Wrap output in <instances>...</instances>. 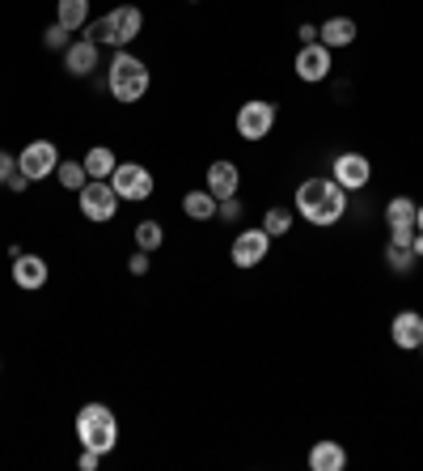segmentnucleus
I'll return each instance as SVG.
<instances>
[{"label":"nucleus","mask_w":423,"mask_h":471,"mask_svg":"<svg viewBox=\"0 0 423 471\" xmlns=\"http://www.w3.org/2000/svg\"><path fill=\"white\" fill-rule=\"evenodd\" d=\"M9 276H13V285H17V289H25V293H35V289L47 285L51 268H47V260H43V255H25V251H22V255L13 260Z\"/></svg>","instance_id":"f8f14e48"},{"label":"nucleus","mask_w":423,"mask_h":471,"mask_svg":"<svg viewBox=\"0 0 423 471\" xmlns=\"http://www.w3.org/2000/svg\"><path fill=\"white\" fill-rule=\"evenodd\" d=\"M110 94H115V102H140L148 94V86H153V73H148V64L140 60V56H132V51L123 47L115 60H110Z\"/></svg>","instance_id":"20e7f679"},{"label":"nucleus","mask_w":423,"mask_h":471,"mask_svg":"<svg viewBox=\"0 0 423 471\" xmlns=\"http://www.w3.org/2000/svg\"><path fill=\"white\" fill-rule=\"evenodd\" d=\"M263 230L271 238H284L292 230V209H267L263 212Z\"/></svg>","instance_id":"393cba45"},{"label":"nucleus","mask_w":423,"mask_h":471,"mask_svg":"<svg viewBox=\"0 0 423 471\" xmlns=\"http://www.w3.org/2000/svg\"><path fill=\"white\" fill-rule=\"evenodd\" d=\"M233 128H237V137L242 140H267L271 137V128H276V102H263V98H250L242 102V111H237V119H233Z\"/></svg>","instance_id":"0eeeda50"},{"label":"nucleus","mask_w":423,"mask_h":471,"mask_svg":"<svg viewBox=\"0 0 423 471\" xmlns=\"http://www.w3.org/2000/svg\"><path fill=\"white\" fill-rule=\"evenodd\" d=\"M297 35H301V43H317V26H309V22H305L301 30H297Z\"/></svg>","instance_id":"2f4dec72"},{"label":"nucleus","mask_w":423,"mask_h":471,"mask_svg":"<svg viewBox=\"0 0 423 471\" xmlns=\"http://www.w3.org/2000/svg\"><path fill=\"white\" fill-rule=\"evenodd\" d=\"M267 251H271V234H267L263 225H254V230H242V234L233 238L229 260H233V268L250 272V268H258V263L267 260Z\"/></svg>","instance_id":"1a4fd4ad"},{"label":"nucleus","mask_w":423,"mask_h":471,"mask_svg":"<svg viewBox=\"0 0 423 471\" xmlns=\"http://www.w3.org/2000/svg\"><path fill=\"white\" fill-rule=\"evenodd\" d=\"M13 174H17V158L9 149H0V187H9Z\"/></svg>","instance_id":"cd10ccee"},{"label":"nucleus","mask_w":423,"mask_h":471,"mask_svg":"<svg viewBox=\"0 0 423 471\" xmlns=\"http://www.w3.org/2000/svg\"><path fill=\"white\" fill-rule=\"evenodd\" d=\"M419 357H423V344H419Z\"/></svg>","instance_id":"c9c22d12"},{"label":"nucleus","mask_w":423,"mask_h":471,"mask_svg":"<svg viewBox=\"0 0 423 471\" xmlns=\"http://www.w3.org/2000/svg\"><path fill=\"white\" fill-rule=\"evenodd\" d=\"M25 187H30V179H25V174L17 170V174H13V179H9V191H25Z\"/></svg>","instance_id":"473e14b6"},{"label":"nucleus","mask_w":423,"mask_h":471,"mask_svg":"<svg viewBox=\"0 0 423 471\" xmlns=\"http://www.w3.org/2000/svg\"><path fill=\"white\" fill-rule=\"evenodd\" d=\"M330 179H335L343 191H364L368 179H373V166L364 153H338L335 166H330Z\"/></svg>","instance_id":"9d476101"},{"label":"nucleus","mask_w":423,"mask_h":471,"mask_svg":"<svg viewBox=\"0 0 423 471\" xmlns=\"http://www.w3.org/2000/svg\"><path fill=\"white\" fill-rule=\"evenodd\" d=\"M217 217H220V221H237V217H242V200H237V196L220 200V204H217Z\"/></svg>","instance_id":"bb28decb"},{"label":"nucleus","mask_w":423,"mask_h":471,"mask_svg":"<svg viewBox=\"0 0 423 471\" xmlns=\"http://www.w3.org/2000/svg\"><path fill=\"white\" fill-rule=\"evenodd\" d=\"M389 340L402 348V353H415L423 344V314L419 311H402L389 323Z\"/></svg>","instance_id":"4468645a"},{"label":"nucleus","mask_w":423,"mask_h":471,"mask_svg":"<svg viewBox=\"0 0 423 471\" xmlns=\"http://www.w3.org/2000/svg\"><path fill=\"white\" fill-rule=\"evenodd\" d=\"M415 230H419V234H423V204H419V209H415Z\"/></svg>","instance_id":"f704fd0d"},{"label":"nucleus","mask_w":423,"mask_h":471,"mask_svg":"<svg viewBox=\"0 0 423 471\" xmlns=\"http://www.w3.org/2000/svg\"><path fill=\"white\" fill-rule=\"evenodd\" d=\"M317 43H327L330 51L351 47V43H356V22H351V17H327V22L317 26Z\"/></svg>","instance_id":"dca6fc26"},{"label":"nucleus","mask_w":423,"mask_h":471,"mask_svg":"<svg viewBox=\"0 0 423 471\" xmlns=\"http://www.w3.org/2000/svg\"><path fill=\"white\" fill-rule=\"evenodd\" d=\"M55 166H60L55 140H30V145L17 153V170H22L30 183H43L47 174H55Z\"/></svg>","instance_id":"6e6552de"},{"label":"nucleus","mask_w":423,"mask_h":471,"mask_svg":"<svg viewBox=\"0 0 423 471\" xmlns=\"http://www.w3.org/2000/svg\"><path fill=\"white\" fill-rule=\"evenodd\" d=\"M386 263H389V272L394 276H407V272H415V251L386 242Z\"/></svg>","instance_id":"b1692460"},{"label":"nucleus","mask_w":423,"mask_h":471,"mask_svg":"<svg viewBox=\"0 0 423 471\" xmlns=\"http://www.w3.org/2000/svg\"><path fill=\"white\" fill-rule=\"evenodd\" d=\"M127 272H132V276H148V251H136L132 260H127Z\"/></svg>","instance_id":"7c9ffc66"},{"label":"nucleus","mask_w":423,"mask_h":471,"mask_svg":"<svg viewBox=\"0 0 423 471\" xmlns=\"http://www.w3.org/2000/svg\"><path fill=\"white\" fill-rule=\"evenodd\" d=\"M347 467V450L338 446V442H314L309 450V471H343Z\"/></svg>","instance_id":"f3484780"},{"label":"nucleus","mask_w":423,"mask_h":471,"mask_svg":"<svg viewBox=\"0 0 423 471\" xmlns=\"http://www.w3.org/2000/svg\"><path fill=\"white\" fill-rule=\"evenodd\" d=\"M97 463H102V455H97V450H89V446H81V455H76V467H81V471H97Z\"/></svg>","instance_id":"c756f323"},{"label":"nucleus","mask_w":423,"mask_h":471,"mask_svg":"<svg viewBox=\"0 0 423 471\" xmlns=\"http://www.w3.org/2000/svg\"><path fill=\"white\" fill-rule=\"evenodd\" d=\"M76 442L97 455H110L119 446V416L106 408V404H85L76 412Z\"/></svg>","instance_id":"7ed1b4c3"},{"label":"nucleus","mask_w":423,"mask_h":471,"mask_svg":"<svg viewBox=\"0 0 423 471\" xmlns=\"http://www.w3.org/2000/svg\"><path fill=\"white\" fill-rule=\"evenodd\" d=\"M97 43L94 38H73L68 47H64V68H68V77H89L97 68Z\"/></svg>","instance_id":"2eb2a0df"},{"label":"nucleus","mask_w":423,"mask_h":471,"mask_svg":"<svg viewBox=\"0 0 423 471\" xmlns=\"http://www.w3.org/2000/svg\"><path fill=\"white\" fill-rule=\"evenodd\" d=\"M76 200H81V217L94 225L115 221V212H119V191L110 187V179H89V183L76 191Z\"/></svg>","instance_id":"39448f33"},{"label":"nucleus","mask_w":423,"mask_h":471,"mask_svg":"<svg viewBox=\"0 0 423 471\" xmlns=\"http://www.w3.org/2000/svg\"><path fill=\"white\" fill-rule=\"evenodd\" d=\"M110 187H115L119 200H127V204H145L157 183H153V170H148V166H140V161H119L115 174H110Z\"/></svg>","instance_id":"423d86ee"},{"label":"nucleus","mask_w":423,"mask_h":471,"mask_svg":"<svg viewBox=\"0 0 423 471\" xmlns=\"http://www.w3.org/2000/svg\"><path fill=\"white\" fill-rule=\"evenodd\" d=\"M85 170H89V179H110L115 174V166H119V158H115V149L110 145H94V149L85 153Z\"/></svg>","instance_id":"aec40b11"},{"label":"nucleus","mask_w":423,"mask_h":471,"mask_svg":"<svg viewBox=\"0 0 423 471\" xmlns=\"http://www.w3.org/2000/svg\"><path fill=\"white\" fill-rule=\"evenodd\" d=\"M415 209H419V204H415L411 196H394L386 204V225L389 230H398V225H415Z\"/></svg>","instance_id":"412c9836"},{"label":"nucleus","mask_w":423,"mask_h":471,"mask_svg":"<svg viewBox=\"0 0 423 471\" xmlns=\"http://www.w3.org/2000/svg\"><path fill=\"white\" fill-rule=\"evenodd\" d=\"M204 187L217 200H229V196H237V187H242V170H237L229 158H217L204 170Z\"/></svg>","instance_id":"ddd939ff"},{"label":"nucleus","mask_w":423,"mask_h":471,"mask_svg":"<svg viewBox=\"0 0 423 471\" xmlns=\"http://www.w3.org/2000/svg\"><path fill=\"white\" fill-rule=\"evenodd\" d=\"M191 5H195V0H191Z\"/></svg>","instance_id":"e433bc0d"},{"label":"nucleus","mask_w":423,"mask_h":471,"mask_svg":"<svg viewBox=\"0 0 423 471\" xmlns=\"http://www.w3.org/2000/svg\"><path fill=\"white\" fill-rule=\"evenodd\" d=\"M217 204H220V200L212 196L207 187H195V191L182 196V212H186L191 221H212V217H217Z\"/></svg>","instance_id":"a211bd4d"},{"label":"nucleus","mask_w":423,"mask_h":471,"mask_svg":"<svg viewBox=\"0 0 423 471\" xmlns=\"http://www.w3.org/2000/svg\"><path fill=\"white\" fill-rule=\"evenodd\" d=\"M411 251H415V260H423V234L415 230V242H411Z\"/></svg>","instance_id":"72a5a7b5"},{"label":"nucleus","mask_w":423,"mask_h":471,"mask_svg":"<svg viewBox=\"0 0 423 471\" xmlns=\"http://www.w3.org/2000/svg\"><path fill=\"white\" fill-rule=\"evenodd\" d=\"M68 43H73V30H64L60 22L43 30V47H51V51H64V47H68Z\"/></svg>","instance_id":"a878e982"},{"label":"nucleus","mask_w":423,"mask_h":471,"mask_svg":"<svg viewBox=\"0 0 423 471\" xmlns=\"http://www.w3.org/2000/svg\"><path fill=\"white\" fill-rule=\"evenodd\" d=\"M55 179H60L64 191H81L89 183V170H85V161H60L55 166Z\"/></svg>","instance_id":"4be33fe9"},{"label":"nucleus","mask_w":423,"mask_h":471,"mask_svg":"<svg viewBox=\"0 0 423 471\" xmlns=\"http://www.w3.org/2000/svg\"><path fill=\"white\" fill-rule=\"evenodd\" d=\"M389 242H394V247H411V242H415V225H398V230H389Z\"/></svg>","instance_id":"c85d7f7f"},{"label":"nucleus","mask_w":423,"mask_h":471,"mask_svg":"<svg viewBox=\"0 0 423 471\" xmlns=\"http://www.w3.org/2000/svg\"><path fill=\"white\" fill-rule=\"evenodd\" d=\"M55 22L64 30H85L89 26V0H55Z\"/></svg>","instance_id":"6ab92c4d"},{"label":"nucleus","mask_w":423,"mask_h":471,"mask_svg":"<svg viewBox=\"0 0 423 471\" xmlns=\"http://www.w3.org/2000/svg\"><path fill=\"white\" fill-rule=\"evenodd\" d=\"M132 238H136V251H148V255H153V251L166 242V230H161V221H140Z\"/></svg>","instance_id":"5701e85b"},{"label":"nucleus","mask_w":423,"mask_h":471,"mask_svg":"<svg viewBox=\"0 0 423 471\" xmlns=\"http://www.w3.org/2000/svg\"><path fill=\"white\" fill-rule=\"evenodd\" d=\"M330 47L327 43H301V51H297V77L301 81H327L330 77Z\"/></svg>","instance_id":"9b49d317"},{"label":"nucleus","mask_w":423,"mask_h":471,"mask_svg":"<svg viewBox=\"0 0 423 471\" xmlns=\"http://www.w3.org/2000/svg\"><path fill=\"white\" fill-rule=\"evenodd\" d=\"M145 35V13L136 9V5H119V9H110L106 17H97V22L85 26V38H94L97 47H127L136 38Z\"/></svg>","instance_id":"f03ea898"},{"label":"nucleus","mask_w":423,"mask_h":471,"mask_svg":"<svg viewBox=\"0 0 423 471\" xmlns=\"http://www.w3.org/2000/svg\"><path fill=\"white\" fill-rule=\"evenodd\" d=\"M297 217H305L309 225L327 230V225H338L343 212H347V191L335 183V179H305L297 187Z\"/></svg>","instance_id":"f257e3e1"}]
</instances>
